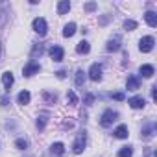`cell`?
Returning <instances> with one entry per match:
<instances>
[{"instance_id":"11","label":"cell","mask_w":157,"mask_h":157,"mask_svg":"<svg viewBox=\"0 0 157 157\" xmlns=\"http://www.w3.org/2000/svg\"><path fill=\"white\" fill-rule=\"evenodd\" d=\"M105 48H107V52H117V50H120V37L115 35L113 39H109Z\"/></svg>"},{"instance_id":"8","label":"cell","mask_w":157,"mask_h":157,"mask_svg":"<svg viewBox=\"0 0 157 157\" xmlns=\"http://www.w3.org/2000/svg\"><path fill=\"white\" fill-rule=\"evenodd\" d=\"M2 83H4V89L10 93V89H11V85L15 83V78H13V72H10V70H6L4 74H2Z\"/></svg>"},{"instance_id":"3","label":"cell","mask_w":157,"mask_h":157,"mask_svg":"<svg viewBox=\"0 0 157 157\" xmlns=\"http://www.w3.org/2000/svg\"><path fill=\"white\" fill-rule=\"evenodd\" d=\"M32 28H33V32H35V33H39L41 37H44V35H46V32H48V24H46V21H44L43 17L33 19Z\"/></svg>"},{"instance_id":"26","label":"cell","mask_w":157,"mask_h":157,"mask_svg":"<svg viewBox=\"0 0 157 157\" xmlns=\"http://www.w3.org/2000/svg\"><path fill=\"white\" fill-rule=\"evenodd\" d=\"M15 146H17L19 150H26V148L30 146V140H28V139H22V137H21V139H17V140H15Z\"/></svg>"},{"instance_id":"24","label":"cell","mask_w":157,"mask_h":157,"mask_svg":"<svg viewBox=\"0 0 157 157\" xmlns=\"http://www.w3.org/2000/svg\"><path fill=\"white\" fill-rule=\"evenodd\" d=\"M43 54H44V46H43V44H33L32 54H30V56H32V59H33V57H37V56H43Z\"/></svg>"},{"instance_id":"28","label":"cell","mask_w":157,"mask_h":157,"mask_svg":"<svg viewBox=\"0 0 157 157\" xmlns=\"http://www.w3.org/2000/svg\"><path fill=\"white\" fill-rule=\"evenodd\" d=\"M135 28H137V22H135V21H131V19L124 21V30H126V32H133Z\"/></svg>"},{"instance_id":"21","label":"cell","mask_w":157,"mask_h":157,"mask_svg":"<svg viewBox=\"0 0 157 157\" xmlns=\"http://www.w3.org/2000/svg\"><path fill=\"white\" fill-rule=\"evenodd\" d=\"M68 10H70V2H68V0H61V2L57 4V13L59 15L68 13Z\"/></svg>"},{"instance_id":"23","label":"cell","mask_w":157,"mask_h":157,"mask_svg":"<svg viewBox=\"0 0 157 157\" xmlns=\"http://www.w3.org/2000/svg\"><path fill=\"white\" fill-rule=\"evenodd\" d=\"M43 100H44L48 105H54V104L57 102V96L52 94V93H48V91H44V93H43Z\"/></svg>"},{"instance_id":"6","label":"cell","mask_w":157,"mask_h":157,"mask_svg":"<svg viewBox=\"0 0 157 157\" xmlns=\"http://www.w3.org/2000/svg\"><path fill=\"white\" fill-rule=\"evenodd\" d=\"M89 78L93 82H100L102 80V65L100 63H93L89 68Z\"/></svg>"},{"instance_id":"27","label":"cell","mask_w":157,"mask_h":157,"mask_svg":"<svg viewBox=\"0 0 157 157\" xmlns=\"http://www.w3.org/2000/svg\"><path fill=\"white\" fill-rule=\"evenodd\" d=\"M67 100H68V105H78V96L74 91H68L67 93Z\"/></svg>"},{"instance_id":"19","label":"cell","mask_w":157,"mask_h":157,"mask_svg":"<svg viewBox=\"0 0 157 157\" xmlns=\"http://www.w3.org/2000/svg\"><path fill=\"white\" fill-rule=\"evenodd\" d=\"M74 33H76V24H74V22L65 24V28H63V37H72Z\"/></svg>"},{"instance_id":"32","label":"cell","mask_w":157,"mask_h":157,"mask_svg":"<svg viewBox=\"0 0 157 157\" xmlns=\"http://www.w3.org/2000/svg\"><path fill=\"white\" fill-rule=\"evenodd\" d=\"M56 76L59 78V80H63V78L67 76V72H65V70H57V72H56Z\"/></svg>"},{"instance_id":"20","label":"cell","mask_w":157,"mask_h":157,"mask_svg":"<svg viewBox=\"0 0 157 157\" xmlns=\"http://www.w3.org/2000/svg\"><path fill=\"white\" fill-rule=\"evenodd\" d=\"M74 82H76V85H78V87H82V85L85 83V72H83L82 68H78V70H76V78H74Z\"/></svg>"},{"instance_id":"5","label":"cell","mask_w":157,"mask_h":157,"mask_svg":"<svg viewBox=\"0 0 157 157\" xmlns=\"http://www.w3.org/2000/svg\"><path fill=\"white\" fill-rule=\"evenodd\" d=\"M39 70H41V65H39L37 61H30V63H26V65H24V68H22V74H24L26 78H30V76L37 74Z\"/></svg>"},{"instance_id":"7","label":"cell","mask_w":157,"mask_h":157,"mask_svg":"<svg viewBox=\"0 0 157 157\" xmlns=\"http://www.w3.org/2000/svg\"><path fill=\"white\" fill-rule=\"evenodd\" d=\"M48 54H50V57L54 59V61H63V57H65V50L61 48V46H57V44H54V46H50V50H48Z\"/></svg>"},{"instance_id":"29","label":"cell","mask_w":157,"mask_h":157,"mask_svg":"<svg viewBox=\"0 0 157 157\" xmlns=\"http://www.w3.org/2000/svg\"><path fill=\"white\" fill-rule=\"evenodd\" d=\"M96 8H98L96 2H87V4H85V10H87V11H94Z\"/></svg>"},{"instance_id":"33","label":"cell","mask_w":157,"mask_h":157,"mask_svg":"<svg viewBox=\"0 0 157 157\" xmlns=\"http://www.w3.org/2000/svg\"><path fill=\"white\" fill-rule=\"evenodd\" d=\"M151 98H153V100H157V85H153V87H151Z\"/></svg>"},{"instance_id":"36","label":"cell","mask_w":157,"mask_h":157,"mask_svg":"<svg viewBox=\"0 0 157 157\" xmlns=\"http://www.w3.org/2000/svg\"><path fill=\"white\" fill-rule=\"evenodd\" d=\"M0 146H2V142H0Z\"/></svg>"},{"instance_id":"1","label":"cell","mask_w":157,"mask_h":157,"mask_svg":"<svg viewBox=\"0 0 157 157\" xmlns=\"http://www.w3.org/2000/svg\"><path fill=\"white\" fill-rule=\"evenodd\" d=\"M85 146H87V133L85 131H80V133L76 135L74 144H72V151L74 153H82L85 150Z\"/></svg>"},{"instance_id":"9","label":"cell","mask_w":157,"mask_h":157,"mask_svg":"<svg viewBox=\"0 0 157 157\" xmlns=\"http://www.w3.org/2000/svg\"><path fill=\"white\" fill-rule=\"evenodd\" d=\"M128 104H129V107H131V109H144L146 100H144L142 96H133V98H129V100H128Z\"/></svg>"},{"instance_id":"30","label":"cell","mask_w":157,"mask_h":157,"mask_svg":"<svg viewBox=\"0 0 157 157\" xmlns=\"http://www.w3.org/2000/svg\"><path fill=\"white\" fill-rule=\"evenodd\" d=\"M111 98H113V100H118V102H122L126 96H124V93H115V94H111Z\"/></svg>"},{"instance_id":"31","label":"cell","mask_w":157,"mask_h":157,"mask_svg":"<svg viewBox=\"0 0 157 157\" xmlns=\"http://www.w3.org/2000/svg\"><path fill=\"white\" fill-rule=\"evenodd\" d=\"M93 102H94V96H93V94H87V96H85V100H83V104H85V105H91Z\"/></svg>"},{"instance_id":"15","label":"cell","mask_w":157,"mask_h":157,"mask_svg":"<svg viewBox=\"0 0 157 157\" xmlns=\"http://www.w3.org/2000/svg\"><path fill=\"white\" fill-rule=\"evenodd\" d=\"M144 19H146V22H148V26H151V28L157 26V13H155V11H146V13H144Z\"/></svg>"},{"instance_id":"18","label":"cell","mask_w":157,"mask_h":157,"mask_svg":"<svg viewBox=\"0 0 157 157\" xmlns=\"http://www.w3.org/2000/svg\"><path fill=\"white\" fill-rule=\"evenodd\" d=\"M76 52L78 54H89L91 52V44L87 41H80V43H78V46H76Z\"/></svg>"},{"instance_id":"35","label":"cell","mask_w":157,"mask_h":157,"mask_svg":"<svg viewBox=\"0 0 157 157\" xmlns=\"http://www.w3.org/2000/svg\"><path fill=\"white\" fill-rule=\"evenodd\" d=\"M0 57H2V43H0Z\"/></svg>"},{"instance_id":"22","label":"cell","mask_w":157,"mask_h":157,"mask_svg":"<svg viewBox=\"0 0 157 157\" xmlns=\"http://www.w3.org/2000/svg\"><path fill=\"white\" fill-rule=\"evenodd\" d=\"M133 155V146H122L120 150H118V155L117 157H131Z\"/></svg>"},{"instance_id":"12","label":"cell","mask_w":157,"mask_h":157,"mask_svg":"<svg viewBox=\"0 0 157 157\" xmlns=\"http://www.w3.org/2000/svg\"><path fill=\"white\" fill-rule=\"evenodd\" d=\"M113 135L117 137V139H128V135H129V129H128V126L126 124H120L115 131H113Z\"/></svg>"},{"instance_id":"14","label":"cell","mask_w":157,"mask_h":157,"mask_svg":"<svg viewBox=\"0 0 157 157\" xmlns=\"http://www.w3.org/2000/svg\"><path fill=\"white\" fill-rule=\"evenodd\" d=\"M153 133H155V124H153V122L142 126V139H151Z\"/></svg>"},{"instance_id":"2","label":"cell","mask_w":157,"mask_h":157,"mask_svg":"<svg viewBox=\"0 0 157 157\" xmlns=\"http://www.w3.org/2000/svg\"><path fill=\"white\" fill-rule=\"evenodd\" d=\"M117 118H118V113H117V111H113V109H105L104 115H102V118H100V126H102V128H109Z\"/></svg>"},{"instance_id":"13","label":"cell","mask_w":157,"mask_h":157,"mask_svg":"<svg viewBox=\"0 0 157 157\" xmlns=\"http://www.w3.org/2000/svg\"><path fill=\"white\" fill-rule=\"evenodd\" d=\"M30 100H32V94H30L28 91H21V93L17 94V104H21V105L30 104Z\"/></svg>"},{"instance_id":"17","label":"cell","mask_w":157,"mask_h":157,"mask_svg":"<svg viewBox=\"0 0 157 157\" xmlns=\"http://www.w3.org/2000/svg\"><path fill=\"white\" fill-rule=\"evenodd\" d=\"M50 151H52L54 155H59V157H61V155L65 153V144H63V142H54V144L50 146Z\"/></svg>"},{"instance_id":"10","label":"cell","mask_w":157,"mask_h":157,"mask_svg":"<svg viewBox=\"0 0 157 157\" xmlns=\"http://www.w3.org/2000/svg\"><path fill=\"white\" fill-rule=\"evenodd\" d=\"M139 87H140V82H139L137 76H129L128 80H126V89L128 91H137Z\"/></svg>"},{"instance_id":"34","label":"cell","mask_w":157,"mask_h":157,"mask_svg":"<svg viewBox=\"0 0 157 157\" xmlns=\"http://www.w3.org/2000/svg\"><path fill=\"white\" fill-rule=\"evenodd\" d=\"M8 96H2V98H0V105H8Z\"/></svg>"},{"instance_id":"16","label":"cell","mask_w":157,"mask_h":157,"mask_svg":"<svg viewBox=\"0 0 157 157\" xmlns=\"http://www.w3.org/2000/svg\"><path fill=\"white\" fill-rule=\"evenodd\" d=\"M139 72H140L144 78H151V76L155 74V68H153V65H140Z\"/></svg>"},{"instance_id":"4","label":"cell","mask_w":157,"mask_h":157,"mask_svg":"<svg viewBox=\"0 0 157 157\" xmlns=\"http://www.w3.org/2000/svg\"><path fill=\"white\" fill-rule=\"evenodd\" d=\"M153 44H155V39L151 37V35H146V37H142L140 41H139V50L140 52H151L153 50Z\"/></svg>"},{"instance_id":"25","label":"cell","mask_w":157,"mask_h":157,"mask_svg":"<svg viewBox=\"0 0 157 157\" xmlns=\"http://www.w3.org/2000/svg\"><path fill=\"white\" fill-rule=\"evenodd\" d=\"M46 122H48V117H46V115L37 117V122H35V124H37V129H39V131H43V129H44V126H46Z\"/></svg>"}]
</instances>
